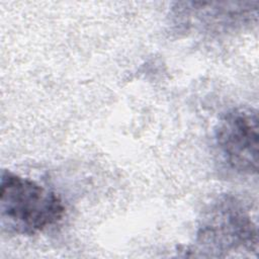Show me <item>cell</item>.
Wrapping results in <instances>:
<instances>
[{
    "label": "cell",
    "mask_w": 259,
    "mask_h": 259,
    "mask_svg": "<svg viewBox=\"0 0 259 259\" xmlns=\"http://www.w3.org/2000/svg\"><path fill=\"white\" fill-rule=\"evenodd\" d=\"M195 242L199 251L207 252L208 256L252 252L258 247V230L244 204L233 195L224 194L203 211Z\"/></svg>",
    "instance_id": "7a4b0ae2"
},
{
    "label": "cell",
    "mask_w": 259,
    "mask_h": 259,
    "mask_svg": "<svg viewBox=\"0 0 259 259\" xmlns=\"http://www.w3.org/2000/svg\"><path fill=\"white\" fill-rule=\"evenodd\" d=\"M62 199L37 182L3 170L0 182V218L3 230L31 236L60 222Z\"/></svg>",
    "instance_id": "6da1fadb"
},
{
    "label": "cell",
    "mask_w": 259,
    "mask_h": 259,
    "mask_svg": "<svg viewBox=\"0 0 259 259\" xmlns=\"http://www.w3.org/2000/svg\"><path fill=\"white\" fill-rule=\"evenodd\" d=\"M214 146L219 161L228 170L241 175H253L258 170L259 125L253 108L228 111L214 131Z\"/></svg>",
    "instance_id": "3957f363"
},
{
    "label": "cell",
    "mask_w": 259,
    "mask_h": 259,
    "mask_svg": "<svg viewBox=\"0 0 259 259\" xmlns=\"http://www.w3.org/2000/svg\"><path fill=\"white\" fill-rule=\"evenodd\" d=\"M259 3L181 1L172 7V18L176 26L203 31H224L252 22L257 17Z\"/></svg>",
    "instance_id": "277c9868"
}]
</instances>
